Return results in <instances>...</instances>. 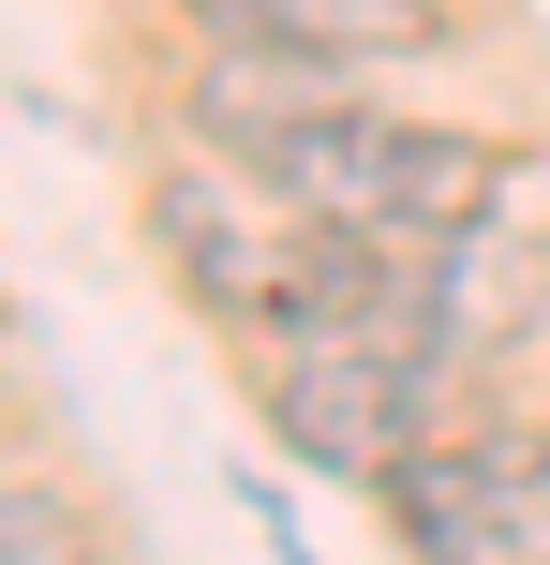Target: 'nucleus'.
<instances>
[{"label": "nucleus", "instance_id": "nucleus-4", "mask_svg": "<svg viewBox=\"0 0 550 565\" xmlns=\"http://www.w3.org/2000/svg\"><path fill=\"white\" fill-rule=\"evenodd\" d=\"M149 238H164V268H179V298L194 312H224V328H268V282H283V238L254 224V179L238 164H164L149 179Z\"/></svg>", "mask_w": 550, "mask_h": 565}, {"label": "nucleus", "instance_id": "nucleus-8", "mask_svg": "<svg viewBox=\"0 0 550 565\" xmlns=\"http://www.w3.org/2000/svg\"><path fill=\"white\" fill-rule=\"evenodd\" d=\"M492 461H506V507L550 536V431H492Z\"/></svg>", "mask_w": 550, "mask_h": 565}, {"label": "nucleus", "instance_id": "nucleus-2", "mask_svg": "<svg viewBox=\"0 0 550 565\" xmlns=\"http://www.w3.org/2000/svg\"><path fill=\"white\" fill-rule=\"evenodd\" d=\"M417 387L432 372L373 358V342H283V372H268V431H283L298 461H327V477H402L432 431H417Z\"/></svg>", "mask_w": 550, "mask_h": 565}, {"label": "nucleus", "instance_id": "nucleus-6", "mask_svg": "<svg viewBox=\"0 0 550 565\" xmlns=\"http://www.w3.org/2000/svg\"><path fill=\"white\" fill-rule=\"evenodd\" d=\"M536 254H521V238H492V254H476V238H446V342H462V358H476V342H521L536 328Z\"/></svg>", "mask_w": 550, "mask_h": 565}, {"label": "nucleus", "instance_id": "nucleus-7", "mask_svg": "<svg viewBox=\"0 0 550 565\" xmlns=\"http://www.w3.org/2000/svg\"><path fill=\"white\" fill-rule=\"evenodd\" d=\"M0 565H105V521L60 477H15V461H0Z\"/></svg>", "mask_w": 550, "mask_h": 565}, {"label": "nucleus", "instance_id": "nucleus-3", "mask_svg": "<svg viewBox=\"0 0 550 565\" xmlns=\"http://www.w3.org/2000/svg\"><path fill=\"white\" fill-rule=\"evenodd\" d=\"M343 105H357V75H327V60H298V45H208L194 75H179L194 149H208V164H238V179H268L283 149H313Z\"/></svg>", "mask_w": 550, "mask_h": 565}, {"label": "nucleus", "instance_id": "nucleus-5", "mask_svg": "<svg viewBox=\"0 0 550 565\" xmlns=\"http://www.w3.org/2000/svg\"><path fill=\"white\" fill-rule=\"evenodd\" d=\"M238 45H298L327 75H373V60H446V0H254Z\"/></svg>", "mask_w": 550, "mask_h": 565}, {"label": "nucleus", "instance_id": "nucleus-1", "mask_svg": "<svg viewBox=\"0 0 550 565\" xmlns=\"http://www.w3.org/2000/svg\"><path fill=\"white\" fill-rule=\"evenodd\" d=\"M492 209H506V149H492V135H446V119H373V135H357V164H343V194H327V224L446 254V238H492Z\"/></svg>", "mask_w": 550, "mask_h": 565}]
</instances>
